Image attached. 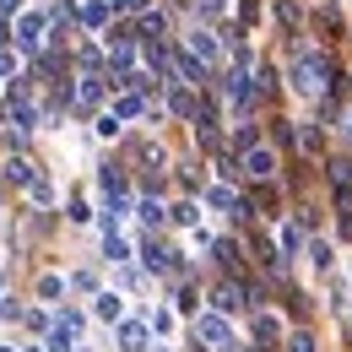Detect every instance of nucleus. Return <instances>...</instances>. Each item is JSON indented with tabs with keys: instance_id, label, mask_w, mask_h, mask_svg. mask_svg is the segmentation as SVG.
Listing matches in <instances>:
<instances>
[{
	"instance_id": "f257e3e1",
	"label": "nucleus",
	"mask_w": 352,
	"mask_h": 352,
	"mask_svg": "<svg viewBox=\"0 0 352 352\" xmlns=\"http://www.w3.org/2000/svg\"><path fill=\"white\" fill-rule=\"evenodd\" d=\"M195 336H201V347H206V352H228V347H233V325H228V314H195Z\"/></svg>"
},
{
	"instance_id": "f03ea898",
	"label": "nucleus",
	"mask_w": 352,
	"mask_h": 352,
	"mask_svg": "<svg viewBox=\"0 0 352 352\" xmlns=\"http://www.w3.org/2000/svg\"><path fill=\"white\" fill-rule=\"evenodd\" d=\"M293 87L304 92V98H320V92L331 87V65H325V60H304V65L293 71Z\"/></svg>"
},
{
	"instance_id": "7ed1b4c3",
	"label": "nucleus",
	"mask_w": 352,
	"mask_h": 352,
	"mask_svg": "<svg viewBox=\"0 0 352 352\" xmlns=\"http://www.w3.org/2000/svg\"><path fill=\"white\" fill-rule=\"evenodd\" d=\"M44 33H49V16H44V11H22V16H16V44L28 49V54L44 44Z\"/></svg>"
},
{
	"instance_id": "20e7f679",
	"label": "nucleus",
	"mask_w": 352,
	"mask_h": 352,
	"mask_svg": "<svg viewBox=\"0 0 352 352\" xmlns=\"http://www.w3.org/2000/svg\"><path fill=\"white\" fill-rule=\"evenodd\" d=\"M244 174L250 179H271L276 174V152H271V146H250V152H244Z\"/></svg>"
},
{
	"instance_id": "39448f33",
	"label": "nucleus",
	"mask_w": 352,
	"mask_h": 352,
	"mask_svg": "<svg viewBox=\"0 0 352 352\" xmlns=\"http://www.w3.org/2000/svg\"><path fill=\"white\" fill-rule=\"evenodd\" d=\"M212 304H217V314H233V309H250L255 298H244V287H239V282H222L217 293H212Z\"/></svg>"
},
{
	"instance_id": "423d86ee",
	"label": "nucleus",
	"mask_w": 352,
	"mask_h": 352,
	"mask_svg": "<svg viewBox=\"0 0 352 352\" xmlns=\"http://www.w3.org/2000/svg\"><path fill=\"white\" fill-rule=\"evenodd\" d=\"M146 336H152V325H141V320H120V352H146Z\"/></svg>"
},
{
	"instance_id": "0eeeda50",
	"label": "nucleus",
	"mask_w": 352,
	"mask_h": 352,
	"mask_svg": "<svg viewBox=\"0 0 352 352\" xmlns=\"http://www.w3.org/2000/svg\"><path fill=\"white\" fill-rule=\"evenodd\" d=\"M76 103H82V109H98V103H103V76H98V71H87V76L76 82Z\"/></svg>"
},
{
	"instance_id": "6e6552de",
	"label": "nucleus",
	"mask_w": 352,
	"mask_h": 352,
	"mask_svg": "<svg viewBox=\"0 0 352 352\" xmlns=\"http://www.w3.org/2000/svg\"><path fill=\"white\" fill-rule=\"evenodd\" d=\"M276 250H282V255H298V250H304V228H298V222H276Z\"/></svg>"
},
{
	"instance_id": "1a4fd4ad",
	"label": "nucleus",
	"mask_w": 352,
	"mask_h": 352,
	"mask_svg": "<svg viewBox=\"0 0 352 352\" xmlns=\"http://www.w3.org/2000/svg\"><path fill=\"white\" fill-rule=\"evenodd\" d=\"M228 98H233L239 109H250V103H255V82H250L244 71H233V76H228Z\"/></svg>"
},
{
	"instance_id": "9d476101",
	"label": "nucleus",
	"mask_w": 352,
	"mask_h": 352,
	"mask_svg": "<svg viewBox=\"0 0 352 352\" xmlns=\"http://www.w3.org/2000/svg\"><path fill=\"white\" fill-rule=\"evenodd\" d=\"M141 261H146V271H168V265H174V250H163V244L146 239V244H141Z\"/></svg>"
},
{
	"instance_id": "9b49d317",
	"label": "nucleus",
	"mask_w": 352,
	"mask_h": 352,
	"mask_svg": "<svg viewBox=\"0 0 352 352\" xmlns=\"http://www.w3.org/2000/svg\"><path fill=\"white\" fill-rule=\"evenodd\" d=\"M92 314H98V320H120V314H125V298H120V293H98V298H92Z\"/></svg>"
},
{
	"instance_id": "f8f14e48",
	"label": "nucleus",
	"mask_w": 352,
	"mask_h": 352,
	"mask_svg": "<svg viewBox=\"0 0 352 352\" xmlns=\"http://www.w3.org/2000/svg\"><path fill=\"white\" fill-rule=\"evenodd\" d=\"M114 114H120V120H141V114H146L141 92H120V98H114Z\"/></svg>"
},
{
	"instance_id": "ddd939ff",
	"label": "nucleus",
	"mask_w": 352,
	"mask_h": 352,
	"mask_svg": "<svg viewBox=\"0 0 352 352\" xmlns=\"http://www.w3.org/2000/svg\"><path fill=\"white\" fill-rule=\"evenodd\" d=\"M109 65H114V71H131V65H135L131 38H114V44H109Z\"/></svg>"
},
{
	"instance_id": "4468645a",
	"label": "nucleus",
	"mask_w": 352,
	"mask_h": 352,
	"mask_svg": "<svg viewBox=\"0 0 352 352\" xmlns=\"http://www.w3.org/2000/svg\"><path fill=\"white\" fill-rule=\"evenodd\" d=\"M309 265H314V271H331V265H336V250H331L325 239H314V244H309Z\"/></svg>"
},
{
	"instance_id": "2eb2a0df",
	"label": "nucleus",
	"mask_w": 352,
	"mask_h": 352,
	"mask_svg": "<svg viewBox=\"0 0 352 352\" xmlns=\"http://www.w3.org/2000/svg\"><path fill=\"white\" fill-rule=\"evenodd\" d=\"M6 179H11V184H22V190H28V184H33V163H28V157H11V163H6Z\"/></svg>"
},
{
	"instance_id": "dca6fc26",
	"label": "nucleus",
	"mask_w": 352,
	"mask_h": 352,
	"mask_svg": "<svg viewBox=\"0 0 352 352\" xmlns=\"http://www.w3.org/2000/svg\"><path fill=\"white\" fill-rule=\"evenodd\" d=\"M109 6H114V0H87V6H82V22H87V28H103V22H109Z\"/></svg>"
},
{
	"instance_id": "f3484780",
	"label": "nucleus",
	"mask_w": 352,
	"mask_h": 352,
	"mask_svg": "<svg viewBox=\"0 0 352 352\" xmlns=\"http://www.w3.org/2000/svg\"><path fill=\"white\" fill-rule=\"evenodd\" d=\"M60 293H65V276H54V271H49L44 282H38V298H44V304H60Z\"/></svg>"
},
{
	"instance_id": "a211bd4d",
	"label": "nucleus",
	"mask_w": 352,
	"mask_h": 352,
	"mask_svg": "<svg viewBox=\"0 0 352 352\" xmlns=\"http://www.w3.org/2000/svg\"><path fill=\"white\" fill-rule=\"evenodd\" d=\"M103 255H109V261H131V244H125L120 233H103Z\"/></svg>"
},
{
	"instance_id": "6ab92c4d",
	"label": "nucleus",
	"mask_w": 352,
	"mask_h": 352,
	"mask_svg": "<svg viewBox=\"0 0 352 352\" xmlns=\"http://www.w3.org/2000/svg\"><path fill=\"white\" fill-rule=\"evenodd\" d=\"M92 131L103 135V141H114V135L125 131V125H120V114H114V109H109V114H98V125H92Z\"/></svg>"
},
{
	"instance_id": "aec40b11",
	"label": "nucleus",
	"mask_w": 352,
	"mask_h": 352,
	"mask_svg": "<svg viewBox=\"0 0 352 352\" xmlns=\"http://www.w3.org/2000/svg\"><path fill=\"white\" fill-rule=\"evenodd\" d=\"M190 49H195L201 60H217V38H212V33H190Z\"/></svg>"
},
{
	"instance_id": "412c9836",
	"label": "nucleus",
	"mask_w": 352,
	"mask_h": 352,
	"mask_svg": "<svg viewBox=\"0 0 352 352\" xmlns=\"http://www.w3.org/2000/svg\"><path fill=\"white\" fill-rule=\"evenodd\" d=\"M98 184H103V195H125V174H120V168H103Z\"/></svg>"
},
{
	"instance_id": "4be33fe9",
	"label": "nucleus",
	"mask_w": 352,
	"mask_h": 352,
	"mask_svg": "<svg viewBox=\"0 0 352 352\" xmlns=\"http://www.w3.org/2000/svg\"><path fill=\"white\" fill-rule=\"evenodd\" d=\"M271 342H276V320L261 314V320H255V347H271Z\"/></svg>"
},
{
	"instance_id": "5701e85b",
	"label": "nucleus",
	"mask_w": 352,
	"mask_h": 352,
	"mask_svg": "<svg viewBox=\"0 0 352 352\" xmlns=\"http://www.w3.org/2000/svg\"><path fill=\"white\" fill-rule=\"evenodd\" d=\"M163 28H168L163 11H146V16H141V33H146V38H163Z\"/></svg>"
},
{
	"instance_id": "b1692460",
	"label": "nucleus",
	"mask_w": 352,
	"mask_h": 352,
	"mask_svg": "<svg viewBox=\"0 0 352 352\" xmlns=\"http://www.w3.org/2000/svg\"><path fill=\"white\" fill-rule=\"evenodd\" d=\"M146 325H152L157 336H168V331H174V309H152V320H146Z\"/></svg>"
},
{
	"instance_id": "393cba45",
	"label": "nucleus",
	"mask_w": 352,
	"mask_h": 352,
	"mask_svg": "<svg viewBox=\"0 0 352 352\" xmlns=\"http://www.w3.org/2000/svg\"><path fill=\"white\" fill-rule=\"evenodd\" d=\"M135 217L146 222V228H157V222H163V206H157V201H141V206H135Z\"/></svg>"
},
{
	"instance_id": "a878e982",
	"label": "nucleus",
	"mask_w": 352,
	"mask_h": 352,
	"mask_svg": "<svg viewBox=\"0 0 352 352\" xmlns=\"http://www.w3.org/2000/svg\"><path fill=\"white\" fill-rule=\"evenodd\" d=\"M28 195H33L38 206H54V190H49V179H33V184H28Z\"/></svg>"
},
{
	"instance_id": "bb28decb",
	"label": "nucleus",
	"mask_w": 352,
	"mask_h": 352,
	"mask_svg": "<svg viewBox=\"0 0 352 352\" xmlns=\"http://www.w3.org/2000/svg\"><path fill=\"white\" fill-rule=\"evenodd\" d=\"M212 250H217V261L228 265V271H244V261H239V250H233V244H212Z\"/></svg>"
},
{
	"instance_id": "cd10ccee",
	"label": "nucleus",
	"mask_w": 352,
	"mask_h": 352,
	"mask_svg": "<svg viewBox=\"0 0 352 352\" xmlns=\"http://www.w3.org/2000/svg\"><path fill=\"white\" fill-rule=\"evenodd\" d=\"M195 217H201V206H195V201H179V206H174V222H184V228H190Z\"/></svg>"
},
{
	"instance_id": "c85d7f7f",
	"label": "nucleus",
	"mask_w": 352,
	"mask_h": 352,
	"mask_svg": "<svg viewBox=\"0 0 352 352\" xmlns=\"http://www.w3.org/2000/svg\"><path fill=\"white\" fill-rule=\"evenodd\" d=\"M298 141H304V152H320V131H314V125H304V131H298Z\"/></svg>"
},
{
	"instance_id": "c756f323",
	"label": "nucleus",
	"mask_w": 352,
	"mask_h": 352,
	"mask_svg": "<svg viewBox=\"0 0 352 352\" xmlns=\"http://www.w3.org/2000/svg\"><path fill=\"white\" fill-rule=\"evenodd\" d=\"M293 352H314V336H309V331H293Z\"/></svg>"
},
{
	"instance_id": "7c9ffc66",
	"label": "nucleus",
	"mask_w": 352,
	"mask_h": 352,
	"mask_svg": "<svg viewBox=\"0 0 352 352\" xmlns=\"http://www.w3.org/2000/svg\"><path fill=\"white\" fill-rule=\"evenodd\" d=\"M0 76H16V54H0Z\"/></svg>"
},
{
	"instance_id": "2f4dec72",
	"label": "nucleus",
	"mask_w": 352,
	"mask_h": 352,
	"mask_svg": "<svg viewBox=\"0 0 352 352\" xmlns=\"http://www.w3.org/2000/svg\"><path fill=\"white\" fill-rule=\"evenodd\" d=\"M16 6H22V0H0V16H11V11H16Z\"/></svg>"
},
{
	"instance_id": "473e14b6",
	"label": "nucleus",
	"mask_w": 352,
	"mask_h": 352,
	"mask_svg": "<svg viewBox=\"0 0 352 352\" xmlns=\"http://www.w3.org/2000/svg\"><path fill=\"white\" fill-rule=\"evenodd\" d=\"M120 6H131V11H135V6H146V0H120Z\"/></svg>"
},
{
	"instance_id": "72a5a7b5",
	"label": "nucleus",
	"mask_w": 352,
	"mask_h": 352,
	"mask_svg": "<svg viewBox=\"0 0 352 352\" xmlns=\"http://www.w3.org/2000/svg\"><path fill=\"white\" fill-rule=\"evenodd\" d=\"M22 352H44V347H22Z\"/></svg>"
},
{
	"instance_id": "f704fd0d",
	"label": "nucleus",
	"mask_w": 352,
	"mask_h": 352,
	"mask_svg": "<svg viewBox=\"0 0 352 352\" xmlns=\"http://www.w3.org/2000/svg\"><path fill=\"white\" fill-rule=\"evenodd\" d=\"M0 287H6V271H0Z\"/></svg>"
},
{
	"instance_id": "c9c22d12",
	"label": "nucleus",
	"mask_w": 352,
	"mask_h": 352,
	"mask_svg": "<svg viewBox=\"0 0 352 352\" xmlns=\"http://www.w3.org/2000/svg\"><path fill=\"white\" fill-rule=\"evenodd\" d=\"M244 352H261V347H244Z\"/></svg>"
},
{
	"instance_id": "e433bc0d",
	"label": "nucleus",
	"mask_w": 352,
	"mask_h": 352,
	"mask_svg": "<svg viewBox=\"0 0 352 352\" xmlns=\"http://www.w3.org/2000/svg\"><path fill=\"white\" fill-rule=\"evenodd\" d=\"M347 131H352V114H347Z\"/></svg>"
},
{
	"instance_id": "4c0bfd02",
	"label": "nucleus",
	"mask_w": 352,
	"mask_h": 352,
	"mask_svg": "<svg viewBox=\"0 0 352 352\" xmlns=\"http://www.w3.org/2000/svg\"><path fill=\"white\" fill-rule=\"evenodd\" d=\"M0 352H11V347H0Z\"/></svg>"
},
{
	"instance_id": "58836bf2",
	"label": "nucleus",
	"mask_w": 352,
	"mask_h": 352,
	"mask_svg": "<svg viewBox=\"0 0 352 352\" xmlns=\"http://www.w3.org/2000/svg\"><path fill=\"white\" fill-rule=\"evenodd\" d=\"M0 314H6V309H0Z\"/></svg>"
}]
</instances>
